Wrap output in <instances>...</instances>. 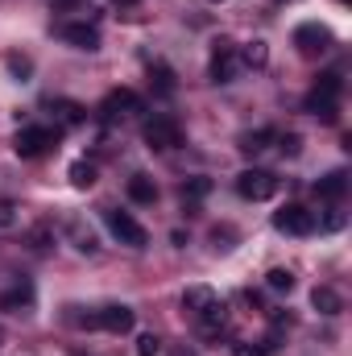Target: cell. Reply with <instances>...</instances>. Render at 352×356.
<instances>
[{"instance_id":"cell-1","label":"cell","mask_w":352,"mask_h":356,"mask_svg":"<svg viewBox=\"0 0 352 356\" xmlns=\"http://www.w3.org/2000/svg\"><path fill=\"white\" fill-rule=\"evenodd\" d=\"M340 95H344V75H340V71H323V75L315 79V88L307 91L303 108H307L311 116H319L323 124H336V120H340Z\"/></svg>"},{"instance_id":"cell-2","label":"cell","mask_w":352,"mask_h":356,"mask_svg":"<svg viewBox=\"0 0 352 356\" xmlns=\"http://www.w3.org/2000/svg\"><path fill=\"white\" fill-rule=\"evenodd\" d=\"M13 149H17V158H42V154H50V149H58V129L25 124V129H17V137H13Z\"/></svg>"},{"instance_id":"cell-3","label":"cell","mask_w":352,"mask_h":356,"mask_svg":"<svg viewBox=\"0 0 352 356\" xmlns=\"http://www.w3.org/2000/svg\"><path fill=\"white\" fill-rule=\"evenodd\" d=\"M273 228L286 232V236H311L319 228V216L303 203H286L282 211H273Z\"/></svg>"},{"instance_id":"cell-4","label":"cell","mask_w":352,"mask_h":356,"mask_svg":"<svg viewBox=\"0 0 352 356\" xmlns=\"http://www.w3.org/2000/svg\"><path fill=\"white\" fill-rule=\"evenodd\" d=\"M104 224H108V232L120 241V245H129V249H145L150 245V232L129 216V211H116V207H104Z\"/></svg>"},{"instance_id":"cell-5","label":"cell","mask_w":352,"mask_h":356,"mask_svg":"<svg viewBox=\"0 0 352 356\" xmlns=\"http://www.w3.org/2000/svg\"><path fill=\"white\" fill-rule=\"evenodd\" d=\"M141 137H145V145H150V149L170 154V149L182 145V124H178L175 116H154V120L141 129Z\"/></svg>"},{"instance_id":"cell-6","label":"cell","mask_w":352,"mask_h":356,"mask_svg":"<svg viewBox=\"0 0 352 356\" xmlns=\"http://www.w3.org/2000/svg\"><path fill=\"white\" fill-rule=\"evenodd\" d=\"M99 112H104V120H108V124H116V120H133L137 112H145V99H141L137 91H129V88H116V91H108V95H104Z\"/></svg>"},{"instance_id":"cell-7","label":"cell","mask_w":352,"mask_h":356,"mask_svg":"<svg viewBox=\"0 0 352 356\" xmlns=\"http://www.w3.org/2000/svg\"><path fill=\"white\" fill-rule=\"evenodd\" d=\"M237 195L249 199V203H265V199L278 195V175H269V170H241L237 175Z\"/></svg>"},{"instance_id":"cell-8","label":"cell","mask_w":352,"mask_h":356,"mask_svg":"<svg viewBox=\"0 0 352 356\" xmlns=\"http://www.w3.org/2000/svg\"><path fill=\"white\" fill-rule=\"evenodd\" d=\"M207 71H211V83H232V79L245 71V67H241V54H237V46H232L228 38H220V42H216Z\"/></svg>"},{"instance_id":"cell-9","label":"cell","mask_w":352,"mask_h":356,"mask_svg":"<svg viewBox=\"0 0 352 356\" xmlns=\"http://www.w3.org/2000/svg\"><path fill=\"white\" fill-rule=\"evenodd\" d=\"M294 46H298V54L319 58V54H328V50H332V29H328V25H319V21H307V25H298V29H294Z\"/></svg>"},{"instance_id":"cell-10","label":"cell","mask_w":352,"mask_h":356,"mask_svg":"<svg viewBox=\"0 0 352 356\" xmlns=\"http://www.w3.org/2000/svg\"><path fill=\"white\" fill-rule=\"evenodd\" d=\"M133 323H137V315H133V307H125V302H108V307L95 311V327H104V332H112V336L133 332Z\"/></svg>"},{"instance_id":"cell-11","label":"cell","mask_w":352,"mask_h":356,"mask_svg":"<svg viewBox=\"0 0 352 356\" xmlns=\"http://www.w3.org/2000/svg\"><path fill=\"white\" fill-rule=\"evenodd\" d=\"M195 323H199V336H203V340H220V336L228 332V307H224L220 298H211V302L195 315Z\"/></svg>"},{"instance_id":"cell-12","label":"cell","mask_w":352,"mask_h":356,"mask_svg":"<svg viewBox=\"0 0 352 356\" xmlns=\"http://www.w3.org/2000/svg\"><path fill=\"white\" fill-rule=\"evenodd\" d=\"M58 33H63V42H71L75 50H99V29H95L91 21H67Z\"/></svg>"},{"instance_id":"cell-13","label":"cell","mask_w":352,"mask_h":356,"mask_svg":"<svg viewBox=\"0 0 352 356\" xmlns=\"http://www.w3.org/2000/svg\"><path fill=\"white\" fill-rule=\"evenodd\" d=\"M315 195L328 199V203H340V199L349 195V170H332V175H323L319 182H315Z\"/></svg>"},{"instance_id":"cell-14","label":"cell","mask_w":352,"mask_h":356,"mask_svg":"<svg viewBox=\"0 0 352 356\" xmlns=\"http://www.w3.org/2000/svg\"><path fill=\"white\" fill-rule=\"evenodd\" d=\"M273 137H278L273 129H249V133H241V137H237V149H241V154H249V158H257V154H265V149L273 145Z\"/></svg>"},{"instance_id":"cell-15","label":"cell","mask_w":352,"mask_h":356,"mask_svg":"<svg viewBox=\"0 0 352 356\" xmlns=\"http://www.w3.org/2000/svg\"><path fill=\"white\" fill-rule=\"evenodd\" d=\"M67 236L75 241V249H79V253H88V257H91V253H99V241H95V232H91L79 216H75V220H67Z\"/></svg>"},{"instance_id":"cell-16","label":"cell","mask_w":352,"mask_h":356,"mask_svg":"<svg viewBox=\"0 0 352 356\" xmlns=\"http://www.w3.org/2000/svg\"><path fill=\"white\" fill-rule=\"evenodd\" d=\"M129 199H133V203H141V207L158 203V182H154L150 175H133V178H129Z\"/></svg>"},{"instance_id":"cell-17","label":"cell","mask_w":352,"mask_h":356,"mask_svg":"<svg viewBox=\"0 0 352 356\" xmlns=\"http://www.w3.org/2000/svg\"><path fill=\"white\" fill-rule=\"evenodd\" d=\"M311 307H315L319 315H340V311H344V298H340L332 286H315V290H311Z\"/></svg>"},{"instance_id":"cell-18","label":"cell","mask_w":352,"mask_h":356,"mask_svg":"<svg viewBox=\"0 0 352 356\" xmlns=\"http://www.w3.org/2000/svg\"><path fill=\"white\" fill-rule=\"evenodd\" d=\"M150 88L158 91V95H175L178 79H175V71H170V63H150Z\"/></svg>"},{"instance_id":"cell-19","label":"cell","mask_w":352,"mask_h":356,"mask_svg":"<svg viewBox=\"0 0 352 356\" xmlns=\"http://www.w3.org/2000/svg\"><path fill=\"white\" fill-rule=\"evenodd\" d=\"M33 307V286L29 282H17L8 294H0V311H25Z\"/></svg>"},{"instance_id":"cell-20","label":"cell","mask_w":352,"mask_h":356,"mask_svg":"<svg viewBox=\"0 0 352 356\" xmlns=\"http://www.w3.org/2000/svg\"><path fill=\"white\" fill-rule=\"evenodd\" d=\"M211 298H216V290H211V286H186V290H182V311L199 315Z\"/></svg>"},{"instance_id":"cell-21","label":"cell","mask_w":352,"mask_h":356,"mask_svg":"<svg viewBox=\"0 0 352 356\" xmlns=\"http://www.w3.org/2000/svg\"><path fill=\"white\" fill-rule=\"evenodd\" d=\"M237 54H241V67H253V71H262L265 63H269V46H265L262 38L257 42H245Z\"/></svg>"},{"instance_id":"cell-22","label":"cell","mask_w":352,"mask_h":356,"mask_svg":"<svg viewBox=\"0 0 352 356\" xmlns=\"http://www.w3.org/2000/svg\"><path fill=\"white\" fill-rule=\"evenodd\" d=\"M54 112H58L63 124H83V120H88V108L75 104V99H54Z\"/></svg>"},{"instance_id":"cell-23","label":"cell","mask_w":352,"mask_h":356,"mask_svg":"<svg viewBox=\"0 0 352 356\" xmlns=\"http://www.w3.org/2000/svg\"><path fill=\"white\" fill-rule=\"evenodd\" d=\"M95 178H99L95 162H71V186H79V191H91V186H95Z\"/></svg>"},{"instance_id":"cell-24","label":"cell","mask_w":352,"mask_h":356,"mask_svg":"<svg viewBox=\"0 0 352 356\" xmlns=\"http://www.w3.org/2000/svg\"><path fill=\"white\" fill-rule=\"evenodd\" d=\"M25 241H29V249H33V253H50V249H54V228H50V224H38Z\"/></svg>"},{"instance_id":"cell-25","label":"cell","mask_w":352,"mask_h":356,"mask_svg":"<svg viewBox=\"0 0 352 356\" xmlns=\"http://www.w3.org/2000/svg\"><path fill=\"white\" fill-rule=\"evenodd\" d=\"M207 195H211V178H186V182H182V199H186V203H199V199H207Z\"/></svg>"},{"instance_id":"cell-26","label":"cell","mask_w":352,"mask_h":356,"mask_svg":"<svg viewBox=\"0 0 352 356\" xmlns=\"http://www.w3.org/2000/svg\"><path fill=\"white\" fill-rule=\"evenodd\" d=\"M265 286H269V290H278V294H290V290H294V273H290V269H269V273H265Z\"/></svg>"},{"instance_id":"cell-27","label":"cell","mask_w":352,"mask_h":356,"mask_svg":"<svg viewBox=\"0 0 352 356\" xmlns=\"http://www.w3.org/2000/svg\"><path fill=\"white\" fill-rule=\"evenodd\" d=\"M21 224V207L13 199H0V232H13Z\"/></svg>"},{"instance_id":"cell-28","label":"cell","mask_w":352,"mask_h":356,"mask_svg":"<svg viewBox=\"0 0 352 356\" xmlns=\"http://www.w3.org/2000/svg\"><path fill=\"white\" fill-rule=\"evenodd\" d=\"M8 71H13L21 83H29V75H33V58H25V54H8Z\"/></svg>"},{"instance_id":"cell-29","label":"cell","mask_w":352,"mask_h":356,"mask_svg":"<svg viewBox=\"0 0 352 356\" xmlns=\"http://www.w3.org/2000/svg\"><path fill=\"white\" fill-rule=\"evenodd\" d=\"M273 141H278V149H282L286 158H298V154H303V137H298V133H282V137H273Z\"/></svg>"},{"instance_id":"cell-30","label":"cell","mask_w":352,"mask_h":356,"mask_svg":"<svg viewBox=\"0 0 352 356\" xmlns=\"http://www.w3.org/2000/svg\"><path fill=\"white\" fill-rule=\"evenodd\" d=\"M162 353V340L154 336V332H145V336H137V356H158Z\"/></svg>"},{"instance_id":"cell-31","label":"cell","mask_w":352,"mask_h":356,"mask_svg":"<svg viewBox=\"0 0 352 356\" xmlns=\"http://www.w3.org/2000/svg\"><path fill=\"white\" fill-rule=\"evenodd\" d=\"M237 356H269V348H265V344H253V348H249V344H241Z\"/></svg>"},{"instance_id":"cell-32","label":"cell","mask_w":352,"mask_h":356,"mask_svg":"<svg viewBox=\"0 0 352 356\" xmlns=\"http://www.w3.org/2000/svg\"><path fill=\"white\" fill-rule=\"evenodd\" d=\"M112 4H116V8H137L141 0H112Z\"/></svg>"},{"instance_id":"cell-33","label":"cell","mask_w":352,"mask_h":356,"mask_svg":"<svg viewBox=\"0 0 352 356\" xmlns=\"http://www.w3.org/2000/svg\"><path fill=\"white\" fill-rule=\"evenodd\" d=\"M175 356H195V353H186V348H178V353Z\"/></svg>"},{"instance_id":"cell-34","label":"cell","mask_w":352,"mask_h":356,"mask_svg":"<svg viewBox=\"0 0 352 356\" xmlns=\"http://www.w3.org/2000/svg\"><path fill=\"white\" fill-rule=\"evenodd\" d=\"M0 344H4V327H0Z\"/></svg>"},{"instance_id":"cell-35","label":"cell","mask_w":352,"mask_h":356,"mask_svg":"<svg viewBox=\"0 0 352 356\" xmlns=\"http://www.w3.org/2000/svg\"><path fill=\"white\" fill-rule=\"evenodd\" d=\"M211 4H224V0H211Z\"/></svg>"},{"instance_id":"cell-36","label":"cell","mask_w":352,"mask_h":356,"mask_svg":"<svg viewBox=\"0 0 352 356\" xmlns=\"http://www.w3.org/2000/svg\"><path fill=\"white\" fill-rule=\"evenodd\" d=\"M273 4H286V0H273Z\"/></svg>"},{"instance_id":"cell-37","label":"cell","mask_w":352,"mask_h":356,"mask_svg":"<svg viewBox=\"0 0 352 356\" xmlns=\"http://www.w3.org/2000/svg\"><path fill=\"white\" fill-rule=\"evenodd\" d=\"M340 4H349V0H340Z\"/></svg>"}]
</instances>
